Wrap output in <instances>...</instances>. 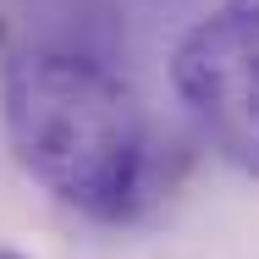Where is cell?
<instances>
[{
  "mask_svg": "<svg viewBox=\"0 0 259 259\" xmlns=\"http://www.w3.org/2000/svg\"><path fill=\"white\" fill-rule=\"evenodd\" d=\"M171 89L215 155L259 182V0H215L171 50Z\"/></svg>",
  "mask_w": 259,
  "mask_h": 259,
  "instance_id": "cell-2",
  "label": "cell"
},
{
  "mask_svg": "<svg viewBox=\"0 0 259 259\" xmlns=\"http://www.w3.org/2000/svg\"><path fill=\"white\" fill-rule=\"evenodd\" d=\"M17 165L89 221H127L155 188V133L138 94L77 50H22L0 66Z\"/></svg>",
  "mask_w": 259,
  "mask_h": 259,
  "instance_id": "cell-1",
  "label": "cell"
},
{
  "mask_svg": "<svg viewBox=\"0 0 259 259\" xmlns=\"http://www.w3.org/2000/svg\"><path fill=\"white\" fill-rule=\"evenodd\" d=\"M0 259H22V254H11V248H0Z\"/></svg>",
  "mask_w": 259,
  "mask_h": 259,
  "instance_id": "cell-3",
  "label": "cell"
}]
</instances>
